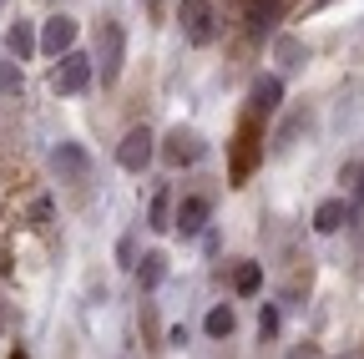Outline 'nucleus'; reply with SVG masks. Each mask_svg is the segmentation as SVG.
I'll return each mask as SVG.
<instances>
[{
    "instance_id": "obj_2",
    "label": "nucleus",
    "mask_w": 364,
    "mask_h": 359,
    "mask_svg": "<svg viewBox=\"0 0 364 359\" xmlns=\"http://www.w3.org/2000/svg\"><path fill=\"white\" fill-rule=\"evenodd\" d=\"M91 71H97V61H91V56H81V51H66V56H61V66L51 71V92H61V97H76V92H86V86H91Z\"/></svg>"
},
{
    "instance_id": "obj_16",
    "label": "nucleus",
    "mask_w": 364,
    "mask_h": 359,
    "mask_svg": "<svg viewBox=\"0 0 364 359\" xmlns=\"http://www.w3.org/2000/svg\"><path fill=\"white\" fill-rule=\"evenodd\" d=\"M208 334H213V339H223V334H233V309H228V304H218V309L208 314Z\"/></svg>"
},
{
    "instance_id": "obj_24",
    "label": "nucleus",
    "mask_w": 364,
    "mask_h": 359,
    "mask_svg": "<svg viewBox=\"0 0 364 359\" xmlns=\"http://www.w3.org/2000/svg\"><path fill=\"white\" fill-rule=\"evenodd\" d=\"M142 6H147V11H157V0H142Z\"/></svg>"
},
{
    "instance_id": "obj_6",
    "label": "nucleus",
    "mask_w": 364,
    "mask_h": 359,
    "mask_svg": "<svg viewBox=\"0 0 364 359\" xmlns=\"http://www.w3.org/2000/svg\"><path fill=\"white\" fill-rule=\"evenodd\" d=\"M71 46H76V21L71 16H51L46 31H41V51L46 56H66Z\"/></svg>"
},
{
    "instance_id": "obj_21",
    "label": "nucleus",
    "mask_w": 364,
    "mask_h": 359,
    "mask_svg": "<svg viewBox=\"0 0 364 359\" xmlns=\"http://www.w3.org/2000/svg\"><path fill=\"white\" fill-rule=\"evenodd\" d=\"M31 218H36V228H46V223H51V203H46V198H41V203L31 208Z\"/></svg>"
},
{
    "instance_id": "obj_11",
    "label": "nucleus",
    "mask_w": 364,
    "mask_h": 359,
    "mask_svg": "<svg viewBox=\"0 0 364 359\" xmlns=\"http://www.w3.org/2000/svg\"><path fill=\"white\" fill-rule=\"evenodd\" d=\"M279 97H284V81H279V76H263V81L253 86V117L279 112Z\"/></svg>"
},
{
    "instance_id": "obj_8",
    "label": "nucleus",
    "mask_w": 364,
    "mask_h": 359,
    "mask_svg": "<svg viewBox=\"0 0 364 359\" xmlns=\"http://www.w3.org/2000/svg\"><path fill=\"white\" fill-rule=\"evenodd\" d=\"M203 223H208V198H182L172 228H177L182 238H193V233H203Z\"/></svg>"
},
{
    "instance_id": "obj_19",
    "label": "nucleus",
    "mask_w": 364,
    "mask_h": 359,
    "mask_svg": "<svg viewBox=\"0 0 364 359\" xmlns=\"http://www.w3.org/2000/svg\"><path fill=\"white\" fill-rule=\"evenodd\" d=\"M258 334H279V309H273V304L258 309Z\"/></svg>"
},
{
    "instance_id": "obj_17",
    "label": "nucleus",
    "mask_w": 364,
    "mask_h": 359,
    "mask_svg": "<svg viewBox=\"0 0 364 359\" xmlns=\"http://www.w3.org/2000/svg\"><path fill=\"white\" fill-rule=\"evenodd\" d=\"M21 81H26V76H21V66H16V61H0V92L16 97V92H21Z\"/></svg>"
},
{
    "instance_id": "obj_18",
    "label": "nucleus",
    "mask_w": 364,
    "mask_h": 359,
    "mask_svg": "<svg viewBox=\"0 0 364 359\" xmlns=\"http://www.w3.org/2000/svg\"><path fill=\"white\" fill-rule=\"evenodd\" d=\"M167 208H172V203H167V193H157V198H152V213H147V218H152L147 228H157V233H162V228H172V223H167Z\"/></svg>"
},
{
    "instance_id": "obj_13",
    "label": "nucleus",
    "mask_w": 364,
    "mask_h": 359,
    "mask_svg": "<svg viewBox=\"0 0 364 359\" xmlns=\"http://www.w3.org/2000/svg\"><path fill=\"white\" fill-rule=\"evenodd\" d=\"M253 117L243 122V132H238V152H233V177H238V183H243V177H248V162H253Z\"/></svg>"
},
{
    "instance_id": "obj_9",
    "label": "nucleus",
    "mask_w": 364,
    "mask_h": 359,
    "mask_svg": "<svg viewBox=\"0 0 364 359\" xmlns=\"http://www.w3.org/2000/svg\"><path fill=\"white\" fill-rule=\"evenodd\" d=\"M36 46H41V36H36V26H31V21H16V26L6 31V51H11V61H26Z\"/></svg>"
},
{
    "instance_id": "obj_1",
    "label": "nucleus",
    "mask_w": 364,
    "mask_h": 359,
    "mask_svg": "<svg viewBox=\"0 0 364 359\" xmlns=\"http://www.w3.org/2000/svg\"><path fill=\"white\" fill-rule=\"evenodd\" d=\"M177 21H182V36L193 41V46H213V36H218V16L208 0H182L177 6Z\"/></svg>"
},
{
    "instance_id": "obj_4",
    "label": "nucleus",
    "mask_w": 364,
    "mask_h": 359,
    "mask_svg": "<svg viewBox=\"0 0 364 359\" xmlns=\"http://www.w3.org/2000/svg\"><path fill=\"white\" fill-rule=\"evenodd\" d=\"M152 142H157V137H152L147 127H132L127 137H122V147H117V162H122L127 172H142V167L152 162V152H157Z\"/></svg>"
},
{
    "instance_id": "obj_10",
    "label": "nucleus",
    "mask_w": 364,
    "mask_h": 359,
    "mask_svg": "<svg viewBox=\"0 0 364 359\" xmlns=\"http://www.w3.org/2000/svg\"><path fill=\"white\" fill-rule=\"evenodd\" d=\"M344 223H349V203H344V198L318 203V213H314V228H318V233H339Z\"/></svg>"
},
{
    "instance_id": "obj_25",
    "label": "nucleus",
    "mask_w": 364,
    "mask_h": 359,
    "mask_svg": "<svg viewBox=\"0 0 364 359\" xmlns=\"http://www.w3.org/2000/svg\"><path fill=\"white\" fill-rule=\"evenodd\" d=\"M344 359H364V354H359V349H354V354H344Z\"/></svg>"
},
{
    "instance_id": "obj_3",
    "label": "nucleus",
    "mask_w": 364,
    "mask_h": 359,
    "mask_svg": "<svg viewBox=\"0 0 364 359\" xmlns=\"http://www.w3.org/2000/svg\"><path fill=\"white\" fill-rule=\"evenodd\" d=\"M122 56H127L122 26H117V21H102V31H97V61H102V81H107V86L122 76Z\"/></svg>"
},
{
    "instance_id": "obj_23",
    "label": "nucleus",
    "mask_w": 364,
    "mask_h": 359,
    "mask_svg": "<svg viewBox=\"0 0 364 359\" xmlns=\"http://www.w3.org/2000/svg\"><path fill=\"white\" fill-rule=\"evenodd\" d=\"M11 359H31V354H26V349H16V354H11Z\"/></svg>"
},
{
    "instance_id": "obj_14",
    "label": "nucleus",
    "mask_w": 364,
    "mask_h": 359,
    "mask_svg": "<svg viewBox=\"0 0 364 359\" xmlns=\"http://www.w3.org/2000/svg\"><path fill=\"white\" fill-rule=\"evenodd\" d=\"M162 274H167V258H162V253H147L142 263H136V279H142V289H157Z\"/></svg>"
},
{
    "instance_id": "obj_12",
    "label": "nucleus",
    "mask_w": 364,
    "mask_h": 359,
    "mask_svg": "<svg viewBox=\"0 0 364 359\" xmlns=\"http://www.w3.org/2000/svg\"><path fill=\"white\" fill-rule=\"evenodd\" d=\"M279 11H284L279 0H248V26H253L258 36H268L273 26H279Z\"/></svg>"
},
{
    "instance_id": "obj_15",
    "label": "nucleus",
    "mask_w": 364,
    "mask_h": 359,
    "mask_svg": "<svg viewBox=\"0 0 364 359\" xmlns=\"http://www.w3.org/2000/svg\"><path fill=\"white\" fill-rule=\"evenodd\" d=\"M233 289L248 299V294H258L263 289V268L258 263H238V274H233Z\"/></svg>"
},
{
    "instance_id": "obj_22",
    "label": "nucleus",
    "mask_w": 364,
    "mask_h": 359,
    "mask_svg": "<svg viewBox=\"0 0 364 359\" xmlns=\"http://www.w3.org/2000/svg\"><path fill=\"white\" fill-rule=\"evenodd\" d=\"M289 359H324V354H318L314 344H299V349H289Z\"/></svg>"
},
{
    "instance_id": "obj_7",
    "label": "nucleus",
    "mask_w": 364,
    "mask_h": 359,
    "mask_svg": "<svg viewBox=\"0 0 364 359\" xmlns=\"http://www.w3.org/2000/svg\"><path fill=\"white\" fill-rule=\"evenodd\" d=\"M51 162H56V172L66 177V183H86V172H91V157H86L76 142H61V147L51 152Z\"/></svg>"
},
{
    "instance_id": "obj_20",
    "label": "nucleus",
    "mask_w": 364,
    "mask_h": 359,
    "mask_svg": "<svg viewBox=\"0 0 364 359\" xmlns=\"http://www.w3.org/2000/svg\"><path fill=\"white\" fill-rule=\"evenodd\" d=\"M339 183H349V193H359V188H364V167H359V162H349Z\"/></svg>"
},
{
    "instance_id": "obj_5",
    "label": "nucleus",
    "mask_w": 364,
    "mask_h": 359,
    "mask_svg": "<svg viewBox=\"0 0 364 359\" xmlns=\"http://www.w3.org/2000/svg\"><path fill=\"white\" fill-rule=\"evenodd\" d=\"M162 157H167L172 167H188V162H198V157H203V137H198L193 127H177V132H167Z\"/></svg>"
}]
</instances>
